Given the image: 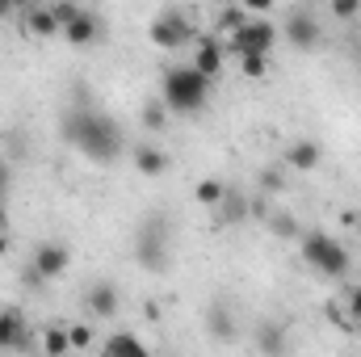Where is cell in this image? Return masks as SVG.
<instances>
[{"label": "cell", "mask_w": 361, "mask_h": 357, "mask_svg": "<svg viewBox=\"0 0 361 357\" xmlns=\"http://www.w3.org/2000/svg\"><path fill=\"white\" fill-rule=\"evenodd\" d=\"M63 139H68L80 156L97 160V164H109V160L122 156V131H118L105 114L85 109V105L63 118Z\"/></svg>", "instance_id": "obj_1"}, {"label": "cell", "mask_w": 361, "mask_h": 357, "mask_svg": "<svg viewBox=\"0 0 361 357\" xmlns=\"http://www.w3.org/2000/svg\"><path fill=\"white\" fill-rule=\"evenodd\" d=\"M210 89L214 80L206 72H197L193 63H180V68H169L164 80H160V101L169 105V114H197L206 101H210Z\"/></svg>", "instance_id": "obj_2"}, {"label": "cell", "mask_w": 361, "mask_h": 357, "mask_svg": "<svg viewBox=\"0 0 361 357\" xmlns=\"http://www.w3.org/2000/svg\"><path fill=\"white\" fill-rule=\"evenodd\" d=\"M135 261L147 273H164L173 265V244H169V223L164 214H147L135 231Z\"/></svg>", "instance_id": "obj_3"}, {"label": "cell", "mask_w": 361, "mask_h": 357, "mask_svg": "<svg viewBox=\"0 0 361 357\" xmlns=\"http://www.w3.org/2000/svg\"><path fill=\"white\" fill-rule=\"evenodd\" d=\"M302 261L324 273V277H345L349 273V253L341 240H332L328 231H302Z\"/></svg>", "instance_id": "obj_4"}, {"label": "cell", "mask_w": 361, "mask_h": 357, "mask_svg": "<svg viewBox=\"0 0 361 357\" xmlns=\"http://www.w3.org/2000/svg\"><path fill=\"white\" fill-rule=\"evenodd\" d=\"M147 38H152V47H160V51H180V47L193 42V25L185 21V13L169 8V13H160V17L147 25Z\"/></svg>", "instance_id": "obj_5"}, {"label": "cell", "mask_w": 361, "mask_h": 357, "mask_svg": "<svg viewBox=\"0 0 361 357\" xmlns=\"http://www.w3.org/2000/svg\"><path fill=\"white\" fill-rule=\"evenodd\" d=\"M277 47V30L261 17H248L240 30H231V51L235 55H269Z\"/></svg>", "instance_id": "obj_6"}, {"label": "cell", "mask_w": 361, "mask_h": 357, "mask_svg": "<svg viewBox=\"0 0 361 357\" xmlns=\"http://www.w3.org/2000/svg\"><path fill=\"white\" fill-rule=\"evenodd\" d=\"M319 38H324V30H319V21H315L311 13H290V17H286V42H290V47L315 51Z\"/></svg>", "instance_id": "obj_7"}, {"label": "cell", "mask_w": 361, "mask_h": 357, "mask_svg": "<svg viewBox=\"0 0 361 357\" xmlns=\"http://www.w3.org/2000/svg\"><path fill=\"white\" fill-rule=\"evenodd\" d=\"M30 345V324L21 307H0V349H25Z\"/></svg>", "instance_id": "obj_8"}, {"label": "cell", "mask_w": 361, "mask_h": 357, "mask_svg": "<svg viewBox=\"0 0 361 357\" xmlns=\"http://www.w3.org/2000/svg\"><path fill=\"white\" fill-rule=\"evenodd\" d=\"M30 265H34L42 277H47V282H51V277H59L63 269L72 265V253H68L63 244H55V240H51V244H38V248H34Z\"/></svg>", "instance_id": "obj_9"}, {"label": "cell", "mask_w": 361, "mask_h": 357, "mask_svg": "<svg viewBox=\"0 0 361 357\" xmlns=\"http://www.w3.org/2000/svg\"><path fill=\"white\" fill-rule=\"evenodd\" d=\"M319 160H324V147L315 139H294L281 156V164L294 169V173H311V169H319Z\"/></svg>", "instance_id": "obj_10"}, {"label": "cell", "mask_w": 361, "mask_h": 357, "mask_svg": "<svg viewBox=\"0 0 361 357\" xmlns=\"http://www.w3.org/2000/svg\"><path fill=\"white\" fill-rule=\"evenodd\" d=\"M85 307H89L92 320H114V315H118V307H122L118 286H114V282H97L89 294H85Z\"/></svg>", "instance_id": "obj_11"}, {"label": "cell", "mask_w": 361, "mask_h": 357, "mask_svg": "<svg viewBox=\"0 0 361 357\" xmlns=\"http://www.w3.org/2000/svg\"><path fill=\"white\" fill-rule=\"evenodd\" d=\"M25 34L30 38H55V34H63V25H59V17L51 13V4H34V8H25Z\"/></svg>", "instance_id": "obj_12"}, {"label": "cell", "mask_w": 361, "mask_h": 357, "mask_svg": "<svg viewBox=\"0 0 361 357\" xmlns=\"http://www.w3.org/2000/svg\"><path fill=\"white\" fill-rule=\"evenodd\" d=\"M97 34H101V21H97V13H89V8H80V13L63 25V38H68L72 47H92Z\"/></svg>", "instance_id": "obj_13"}, {"label": "cell", "mask_w": 361, "mask_h": 357, "mask_svg": "<svg viewBox=\"0 0 361 357\" xmlns=\"http://www.w3.org/2000/svg\"><path fill=\"white\" fill-rule=\"evenodd\" d=\"M193 68H197V72H206V76L214 80V76L223 72V47H219L214 38H202V42H197V51H193Z\"/></svg>", "instance_id": "obj_14"}, {"label": "cell", "mask_w": 361, "mask_h": 357, "mask_svg": "<svg viewBox=\"0 0 361 357\" xmlns=\"http://www.w3.org/2000/svg\"><path fill=\"white\" fill-rule=\"evenodd\" d=\"M248 214V198H240L235 189H227V198L214 206V227H231V223H240Z\"/></svg>", "instance_id": "obj_15"}, {"label": "cell", "mask_w": 361, "mask_h": 357, "mask_svg": "<svg viewBox=\"0 0 361 357\" xmlns=\"http://www.w3.org/2000/svg\"><path fill=\"white\" fill-rule=\"evenodd\" d=\"M135 169H139L143 177H160V173L169 169V156H164L160 147H147V143H139V147H135Z\"/></svg>", "instance_id": "obj_16"}, {"label": "cell", "mask_w": 361, "mask_h": 357, "mask_svg": "<svg viewBox=\"0 0 361 357\" xmlns=\"http://www.w3.org/2000/svg\"><path fill=\"white\" fill-rule=\"evenodd\" d=\"M193 198H197L202 206H210V210H214V206L227 198V185H223L219 177H202L197 185H193Z\"/></svg>", "instance_id": "obj_17"}, {"label": "cell", "mask_w": 361, "mask_h": 357, "mask_svg": "<svg viewBox=\"0 0 361 357\" xmlns=\"http://www.w3.org/2000/svg\"><path fill=\"white\" fill-rule=\"evenodd\" d=\"M206 324H210V332H214L219 341H231V337H235V324H231V311H227L223 303H214V307L206 311Z\"/></svg>", "instance_id": "obj_18"}, {"label": "cell", "mask_w": 361, "mask_h": 357, "mask_svg": "<svg viewBox=\"0 0 361 357\" xmlns=\"http://www.w3.org/2000/svg\"><path fill=\"white\" fill-rule=\"evenodd\" d=\"M257 345H261L265 353H281V345H286V328H281V324H273V320L257 324Z\"/></svg>", "instance_id": "obj_19"}, {"label": "cell", "mask_w": 361, "mask_h": 357, "mask_svg": "<svg viewBox=\"0 0 361 357\" xmlns=\"http://www.w3.org/2000/svg\"><path fill=\"white\" fill-rule=\"evenodd\" d=\"M101 349H105L109 357H118V353H147V345H143L139 337H130V332H114Z\"/></svg>", "instance_id": "obj_20"}, {"label": "cell", "mask_w": 361, "mask_h": 357, "mask_svg": "<svg viewBox=\"0 0 361 357\" xmlns=\"http://www.w3.org/2000/svg\"><path fill=\"white\" fill-rule=\"evenodd\" d=\"M248 21V13H244V4L235 0V4H227V8H219V17H214V25L223 30V34H231V30H240Z\"/></svg>", "instance_id": "obj_21"}, {"label": "cell", "mask_w": 361, "mask_h": 357, "mask_svg": "<svg viewBox=\"0 0 361 357\" xmlns=\"http://www.w3.org/2000/svg\"><path fill=\"white\" fill-rule=\"evenodd\" d=\"M42 349L51 357H63L72 353V341H68V328H47V337H42Z\"/></svg>", "instance_id": "obj_22"}, {"label": "cell", "mask_w": 361, "mask_h": 357, "mask_svg": "<svg viewBox=\"0 0 361 357\" xmlns=\"http://www.w3.org/2000/svg\"><path fill=\"white\" fill-rule=\"evenodd\" d=\"M240 72H244L248 80H261V76L269 72V55H240Z\"/></svg>", "instance_id": "obj_23"}, {"label": "cell", "mask_w": 361, "mask_h": 357, "mask_svg": "<svg viewBox=\"0 0 361 357\" xmlns=\"http://www.w3.org/2000/svg\"><path fill=\"white\" fill-rule=\"evenodd\" d=\"M164 118H169V105H164V101H160V105H143V126H147V131H164V126H169Z\"/></svg>", "instance_id": "obj_24"}, {"label": "cell", "mask_w": 361, "mask_h": 357, "mask_svg": "<svg viewBox=\"0 0 361 357\" xmlns=\"http://www.w3.org/2000/svg\"><path fill=\"white\" fill-rule=\"evenodd\" d=\"M361 13V0H332V17L336 21H353Z\"/></svg>", "instance_id": "obj_25"}, {"label": "cell", "mask_w": 361, "mask_h": 357, "mask_svg": "<svg viewBox=\"0 0 361 357\" xmlns=\"http://www.w3.org/2000/svg\"><path fill=\"white\" fill-rule=\"evenodd\" d=\"M68 341H72V349H92V328L72 324V328H68Z\"/></svg>", "instance_id": "obj_26"}, {"label": "cell", "mask_w": 361, "mask_h": 357, "mask_svg": "<svg viewBox=\"0 0 361 357\" xmlns=\"http://www.w3.org/2000/svg\"><path fill=\"white\" fill-rule=\"evenodd\" d=\"M51 13L59 17V25H68V21L80 13V4H76V0H51Z\"/></svg>", "instance_id": "obj_27"}, {"label": "cell", "mask_w": 361, "mask_h": 357, "mask_svg": "<svg viewBox=\"0 0 361 357\" xmlns=\"http://www.w3.org/2000/svg\"><path fill=\"white\" fill-rule=\"evenodd\" d=\"M269 231H273V236H294V231H298V227H294V214H273Z\"/></svg>", "instance_id": "obj_28"}, {"label": "cell", "mask_w": 361, "mask_h": 357, "mask_svg": "<svg viewBox=\"0 0 361 357\" xmlns=\"http://www.w3.org/2000/svg\"><path fill=\"white\" fill-rule=\"evenodd\" d=\"M281 185H286L281 169H265V173H261V189H265V193H281Z\"/></svg>", "instance_id": "obj_29"}, {"label": "cell", "mask_w": 361, "mask_h": 357, "mask_svg": "<svg viewBox=\"0 0 361 357\" xmlns=\"http://www.w3.org/2000/svg\"><path fill=\"white\" fill-rule=\"evenodd\" d=\"M240 4H244L248 17H265V13L273 8V0H240Z\"/></svg>", "instance_id": "obj_30"}, {"label": "cell", "mask_w": 361, "mask_h": 357, "mask_svg": "<svg viewBox=\"0 0 361 357\" xmlns=\"http://www.w3.org/2000/svg\"><path fill=\"white\" fill-rule=\"evenodd\" d=\"M8 189H13V164H8V160H0V198H4Z\"/></svg>", "instance_id": "obj_31"}, {"label": "cell", "mask_w": 361, "mask_h": 357, "mask_svg": "<svg viewBox=\"0 0 361 357\" xmlns=\"http://www.w3.org/2000/svg\"><path fill=\"white\" fill-rule=\"evenodd\" d=\"M349 320H357V324H361V286L349 290Z\"/></svg>", "instance_id": "obj_32"}, {"label": "cell", "mask_w": 361, "mask_h": 357, "mask_svg": "<svg viewBox=\"0 0 361 357\" xmlns=\"http://www.w3.org/2000/svg\"><path fill=\"white\" fill-rule=\"evenodd\" d=\"M13 13H17V4H13V0H0V21H4V17H13Z\"/></svg>", "instance_id": "obj_33"}, {"label": "cell", "mask_w": 361, "mask_h": 357, "mask_svg": "<svg viewBox=\"0 0 361 357\" xmlns=\"http://www.w3.org/2000/svg\"><path fill=\"white\" fill-rule=\"evenodd\" d=\"M4 227H8V202L0 198V231H4Z\"/></svg>", "instance_id": "obj_34"}, {"label": "cell", "mask_w": 361, "mask_h": 357, "mask_svg": "<svg viewBox=\"0 0 361 357\" xmlns=\"http://www.w3.org/2000/svg\"><path fill=\"white\" fill-rule=\"evenodd\" d=\"M4 253H8V236L0 231V257H4Z\"/></svg>", "instance_id": "obj_35"}]
</instances>
